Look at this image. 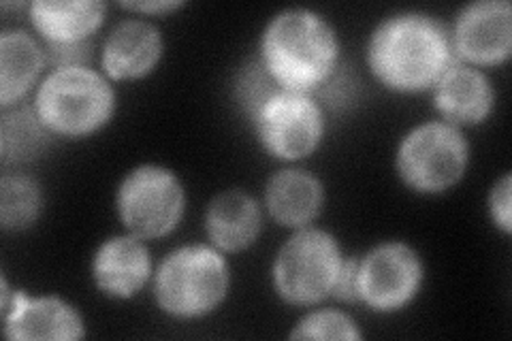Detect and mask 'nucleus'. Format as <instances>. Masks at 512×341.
<instances>
[{"label":"nucleus","instance_id":"412c9836","mask_svg":"<svg viewBox=\"0 0 512 341\" xmlns=\"http://www.w3.org/2000/svg\"><path fill=\"white\" fill-rule=\"evenodd\" d=\"M284 88H280L278 79L269 73L263 60H252L244 71L239 73L237 81V94L239 101H242L244 109L256 120L263 107L280 94Z\"/></svg>","mask_w":512,"mask_h":341},{"label":"nucleus","instance_id":"7ed1b4c3","mask_svg":"<svg viewBox=\"0 0 512 341\" xmlns=\"http://www.w3.org/2000/svg\"><path fill=\"white\" fill-rule=\"evenodd\" d=\"M114 92L107 81L86 67L58 69L43 81L37 111L45 126L62 135H86L107 122Z\"/></svg>","mask_w":512,"mask_h":341},{"label":"nucleus","instance_id":"4468645a","mask_svg":"<svg viewBox=\"0 0 512 341\" xmlns=\"http://www.w3.org/2000/svg\"><path fill=\"white\" fill-rule=\"evenodd\" d=\"M105 5L92 0H39L30 7L32 22L50 45L88 41L90 32L101 24Z\"/></svg>","mask_w":512,"mask_h":341},{"label":"nucleus","instance_id":"39448f33","mask_svg":"<svg viewBox=\"0 0 512 341\" xmlns=\"http://www.w3.org/2000/svg\"><path fill=\"white\" fill-rule=\"evenodd\" d=\"M340 252L335 241L320 231H303L280 250L276 286L291 303H316L333 290L340 273Z\"/></svg>","mask_w":512,"mask_h":341},{"label":"nucleus","instance_id":"6ab92c4d","mask_svg":"<svg viewBox=\"0 0 512 341\" xmlns=\"http://www.w3.org/2000/svg\"><path fill=\"white\" fill-rule=\"evenodd\" d=\"M0 148L5 162H24L41 154L47 143V135L41 122L28 107L7 111L3 116V133Z\"/></svg>","mask_w":512,"mask_h":341},{"label":"nucleus","instance_id":"dca6fc26","mask_svg":"<svg viewBox=\"0 0 512 341\" xmlns=\"http://www.w3.org/2000/svg\"><path fill=\"white\" fill-rule=\"evenodd\" d=\"M491 86L483 73L468 67L448 69L438 79L436 103L438 109L453 122H478L491 109Z\"/></svg>","mask_w":512,"mask_h":341},{"label":"nucleus","instance_id":"aec40b11","mask_svg":"<svg viewBox=\"0 0 512 341\" xmlns=\"http://www.w3.org/2000/svg\"><path fill=\"white\" fill-rule=\"evenodd\" d=\"M39 188L22 175H5L0 186V220L5 229H24L39 214Z\"/></svg>","mask_w":512,"mask_h":341},{"label":"nucleus","instance_id":"423d86ee","mask_svg":"<svg viewBox=\"0 0 512 341\" xmlns=\"http://www.w3.org/2000/svg\"><path fill=\"white\" fill-rule=\"evenodd\" d=\"M468 160V145L459 131L446 124H425L406 137L399 148V173L423 192H438L453 186Z\"/></svg>","mask_w":512,"mask_h":341},{"label":"nucleus","instance_id":"1a4fd4ad","mask_svg":"<svg viewBox=\"0 0 512 341\" xmlns=\"http://www.w3.org/2000/svg\"><path fill=\"white\" fill-rule=\"evenodd\" d=\"M359 297L380 312L408 303L421 284V263L402 243H387L365 256L357 271Z\"/></svg>","mask_w":512,"mask_h":341},{"label":"nucleus","instance_id":"393cba45","mask_svg":"<svg viewBox=\"0 0 512 341\" xmlns=\"http://www.w3.org/2000/svg\"><path fill=\"white\" fill-rule=\"evenodd\" d=\"M126 7L139 9V11H165L178 7V3H126Z\"/></svg>","mask_w":512,"mask_h":341},{"label":"nucleus","instance_id":"2eb2a0df","mask_svg":"<svg viewBox=\"0 0 512 341\" xmlns=\"http://www.w3.org/2000/svg\"><path fill=\"white\" fill-rule=\"evenodd\" d=\"M261 214L254 199L242 190H227L207 209V233L222 250H242L256 239Z\"/></svg>","mask_w":512,"mask_h":341},{"label":"nucleus","instance_id":"ddd939ff","mask_svg":"<svg viewBox=\"0 0 512 341\" xmlns=\"http://www.w3.org/2000/svg\"><path fill=\"white\" fill-rule=\"evenodd\" d=\"M160 50L163 43L152 24L137 20L122 22L105 43V71L116 79L139 77L154 67Z\"/></svg>","mask_w":512,"mask_h":341},{"label":"nucleus","instance_id":"f03ea898","mask_svg":"<svg viewBox=\"0 0 512 341\" xmlns=\"http://www.w3.org/2000/svg\"><path fill=\"white\" fill-rule=\"evenodd\" d=\"M338 45L331 28L312 11H284L263 37V62L284 90L303 92L331 73Z\"/></svg>","mask_w":512,"mask_h":341},{"label":"nucleus","instance_id":"9b49d317","mask_svg":"<svg viewBox=\"0 0 512 341\" xmlns=\"http://www.w3.org/2000/svg\"><path fill=\"white\" fill-rule=\"evenodd\" d=\"M512 9L504 0L476 3L457 24L459 52L474 62H500L510 54Z\"/></svg>","mask_w":512,"mask_h":341},{"label":"nucleus","instance_id":"9d476101","mask_svg":"<svg viewBox=\"0 0 512 341\" xmlns=\"http://www.w3.org/2000/svg\"><path fill=\"white\" fill-rule=\"evenodd\" d=\"M5 333L11 339H77L82 337V320L67 303L58 299H28L22 292L3 284Z\"/></svg>","mask_w":512,"mask_h":341},{"label":"nucleus","instance_id":"a211bd4d","mask_svg":"<svg viewBox=\"0 0 512 341\" xmlns=\"http://www.w3.org/2000/svg\"><path fill=\"white\" fill-rule=\"evenodd\" d=\"M43 54L39 45L22 30H9L0 37V101H11L30 88L39 75Z\"/></svg>","mask_w":512,"mask_h":341},{"label":"nucleus","instance_id":"f8f14e48","mask_svg":"<svg viewBox=\"0 0 512 341\" xmlns=\"http://www.w3.org/2000/svg\"><path fill=\"white\" fill-rule=\"evenodd\" d=\"M150 256L135 237H116L103 243L94 258V278L109 295L131 297L146 284Z\"/></svg>","mask_w":512,"mask_h":341},{"label":"nucleus","instance_id":"20e7f679","mask_svg":"<svg viewBox=\"0 0 512 341\" xmlns=\"http://www.w3.org/2000/svg\"><path fill=\"white\" fill-rule=\"evenodd\" d=\"M229 284L227 263L205 246L173 252L156 275V297L173 316H201L222 301Z\"/></svg>","mask_w":512,"mask_h":341},{"label":"nucleus","instance_id":"f257e3e1","mask_svg":"<svg viewBox=\"0 0 512 341\" xmlns=\"http://www.w3.org/2000/svg\"><path fill=\"white\" fill-rule=\"evenodd\" d=\"M370 62L391 88L421 90L448 71L451 47L438 22L425 15H397L376 30Z\"/></svg>","mask_w":512,"mask_h":341},{"label":"nucleus","instance_id":"f3484780","mask_svg":"<svg viewBox=\"0 0 512 341\" xmlns=\"http://www.w3.org/2000/svg\"><path fill=\"white\" fill-rule=\"evenodd\" d=\"M323 203V188L310 173L297 169L280 171L267 186V205L282 224L299 226L310 222Z\"/></svg>","mask_w":512,"mask_h":341},{"label":"nucleus","instance_id":"5701e85b","mask_svg":"<svg viewBox=\"0 0 512 341\" xmlns=\"http://www.w3.org/2000/svg\"><path fill=\"white\" fill-rule=\"evenodd\" d=\"M357 271L359 263L357 261H348L340 265L338 280H335V297L344 299V301H355L359 299V284H357Z\"/></svg>","mask_w":512,"mask_h":341},{"label":"nucleus","instance_id":"0eeeda50","mask_svg":"<svg viewBox=\"0 0 512 341\" xmlns=\"http://www.w3.org/2000/svg\"><path fill=\"white\" fill-rule=\"evenodd\" d=\"M118 207L124 224L135 235L160 237L182 218L184 192L171 171L141 167L122 182Z\"/></svg>","mask_w":512,"mask_h":341},{"label":"nucleus","instance_id":"b1692460","mask_svg":"<svg viewBox=\"0 0 512 341\" xmlns=\"http://www.w3.org/2000/svg\"><path fill=\"white\" fill-rule=\"evenodd\" d=\"M493 216L504 231H510V177L506 175L504 180L493 190Z\"/></svg>","mask_w":512,"mask_h":341},{"label":"nucleus","instance_id":"4be33fe9","mask_svg":"<svg viewBox=\"0 0 512 341\" xmlns=\"http://www.w3.org/2000/svg\"><path fill=\"white\" fill-rule=\"evenodd\" d=\"M291 337L293 339H357L359 331L344 314L318 312L303 320L291 333Z\"/></svg>","mask_w":512,"mask_h":341},{"label":"nucleus","instance_id":"6e6552de","mask_svg":"<svg viewBox=\"0 0 512 341\" xmlns=\"http://www.w3.org/2000/svg\"><path fill=\"white\" fill-rule=\"evenodd\" d=\"M267 150L280 158L310 154L320 139L323 120L318 107L303 92L282 90L256 118Z\"/></svg>","mask_w":512,"mask_h":341}]
</instances>
